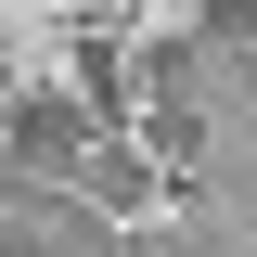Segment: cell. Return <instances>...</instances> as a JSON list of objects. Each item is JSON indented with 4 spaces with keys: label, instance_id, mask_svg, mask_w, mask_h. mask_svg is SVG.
I'll use <instances>...</instances> for the list:
<instances>
[{
    "label": "cell",
    "instance_id": "cell-1",
    "mask_svg": "<svg viewBox=\"0 0 257 257\" xmlns=\"http://www.w3.org/2000/svg\"><path fill=\"white\" fill-rule=\"evenodd\" d=\"M77 103H13V180H52V167H77Z\"/></svg>",
    "mask_w": 257,
    "mask_h": 257
},
{
    "label": "cell",
    "instance_id": "cell-2",
    "mask_svg": "<svg viewBox=\"0 0 257 257\" xmlns=\"http://www.w3.org/2000/svg\"><path fill=\"white\" fill-rule=\"evenodd\" d=\"M142 193H155V167L128 155V142H103L90 155V206H142Z\"/></svg>",
    "mask_w": 257,
    "mask_h": 257
}]
</instances>
